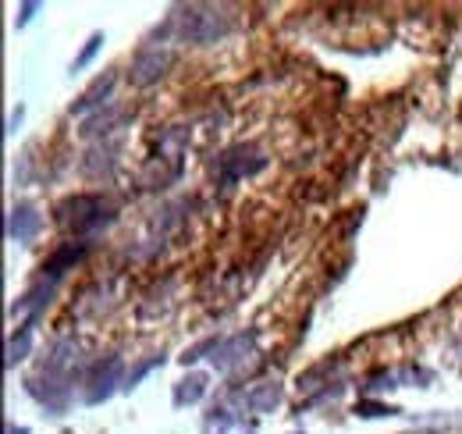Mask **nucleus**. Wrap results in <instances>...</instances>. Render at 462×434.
Wrapping results in <instances>:
<instances>
[{"instance_id":"16","label":"nucleus","mask_w":462,"mask_h":434,"mask_svg":"<svg viewBox=\"0 0 462 434\" xmlns=\"http://www.w3.org/2000/svg\"><path fill=\"white\" fill-rule=\"evenodd\" d=\"M231 427V413L227 409H210L206 423H203V434H227Z\"/></svg>"},{"instance_id":"2","label":"nucleus","mask_w":462,"mask_h":434,"mask_svg":"<svg viewBox=\"0 0 462 434\" xmlns=\"http://www.w3.org/2000/svg\"><path fill=\"white\" fill-rule=\"evenodd\" d=\"M110 221H114V213L103 206L100 196H89V192L68 196V199L57 206V224L68 228V231H75V235H89V231H96V228H107Z\"/></svg>"},{"instance_id":"18","label":"nucleus","mask_w":462,"mask_h":434,"mask_svg":"<svg viewBox=\"0 0 462 434\" xmlns=\"http://www.w3.org/2000/svg\"><path fill=\"white\" fill-rule=\"evenodd\" d=\"M366 388H370V391H384V388H398V374H373V377L366 381Z\"/></svg>"},{"instance_id":"9","label":"nucleus","mask_w":462,"mask_h":434,"mask_svg":"<svg viewBox=\"0 0 462 434\" xmlns=\"http://www.w3.org/2000/svg\"><path fill=\"white\" fill-rule=\"evenodd\" d=\"M75 356H78V345H75V338H57V342L50 345V352H46V363H43V370H46V374H60V377H64V370L75 363Z\"/></svg>"},{"instance_id":"10","label":"nucleus","mask_w":462,"mask_h":434,"mask_svg":"<svg viewBox=\"0 0 462 434\" xmlns=\"http://www.w3.org/2000/svg\"><path fill=\"white\" fill-rule=\"evenodd\" d=\"M277 402H281V384H277V381H263V384H256V388L245 395L249 413H270Z\"/></svg>"},{"instance_id":"5","label":"nucleus","mask_w":462,"mask_h":434,"mask_svg":"<svg viewBox=\"0 0 462 434\" xmlns=\"http://www.w3.org/2000/svg\"><path fill=\"white\" fill-rule=\"evenodd\" d=\"M117 377H121V359H117V356H110L107 363H96L92 374H89V395H85V402H89V406L103 402V398L114 391Z\"/></svg>"},{"instance_id":"20","label":"nucleus","mask_w":462,"mask_h":434,"mask_svg":"<svg viewBox=\"0 0 462 434\" xmlns=\"http://www.w3.org/2000/svg\"><path fill=\"white\" fill-rule=\"evenodd\" d=\"M156 363H160V356H153V359H149V363H142L135 374H128V377H124V388H135V384H139V381H142V377H146V374H149Z\"/></svg>"},{"instance_id":"6","label":"nucleus","mask_w":462,"mask_h":434,"mask_svg":"<svg viewBox=\"0 0 462 434\" xmlns=\"http://www.w3.org/2000/svg\"><path fill=\"white\" fill-rule=\"evenodd\" d=\"M252 345H256V331H249V334H231V338H224L217 349H213V366H220V370H231L235 363H242L249 352H252Z\"/></svg>"},{"instance_id":"13","label":"nucleus","mask_w":462,"mask_h":434,"mask_svg":"<svg viewBox=\"0 0 462 434\" xmlns=\"http://www.w3.org/2000/svg\"><path fill=\"white\" fill-rule=\"evenodd\" d=\"M32 327H36V320H28V324H21V331L7 342V366H14L18 359H25V352H28V345H32Z\"/></svg>"},{"instance_id":"1","label":"nucleus","mask_w":462,"mask_h":434,"mask_svg":"<svg viewBox=\"0 0 462 434\" xmlns=\"http://www.w3.org/2000/svg\"><path fill=\"white\" fill-rule=\"evenodd\" d=\"M171 28L178 32L181 43L213 46L231 32V14H227V7L192 4V7H178V14H171Z\"/></svg>"},{"instance_id":"8","label":"nucleus","mask_w":462,"mask_h":434,"mask_svg":"<svg viewBox=\"0 0 462 434\" xmlns=\"http://www.w3.org/2000/svg\"><path fill=\"white\" fill-rule=\"evenodd\" d=\"M85 253H89V242H64L60 249H53V253L43 260V274H50V277H60L68 267L82 263V260H85Z\"/></svg>"},{"instance_id":"19","label":"nucleus","mask_w":462,"mask_h":434,"mask_svg":"<svg viewBox=\"0 0 462 434\" xmlns=\"http://www.w3.org/2000/svg\"><path fill=\"white\" fill-rule=\"evenodd\" d=\"M217 345H220L217 338H206V342H199L195 349H185V356H181V363H195V359H199L203 352H210V349H217Z\"/></svg>"},{"instance_id":"7","label":"nucleus","mask_w":462,"mask_h":434,"mask_svg":"<svg viewBox=\"0 0 462 434\" xmlns=\"http://www.w3.org/2000/svg\"><path fill=\"white\" fill-rule=\"evenodd\" d=\"M39 228H43V217L36 213L32 203H18V206L11 210V217H7V235H11L14 242H32V238L39 235Z\"/></svg>"},{"instance_id":"11","label":"nucleus","mask_w":462,"mask_h":434,"mask_svg":"<svg viewBox=\"0 0 462 434\" xmlns=\"http://www.w3.org/2000/svg\"><path fill=\"white\" fill-rule=\"evenodd\" d=\"M110 89H114V75H100L85 92H82V100L78 103H71V114H85V110H92V107H100L107 96H110Z\"/></svg>"},{"instance_id":"3","label":"nucleus","mask_w":462,"mask_h":434,"mask_svg":"<svg viewBox=\"0 0 462 434\" xmlns=\"http://www.w3.org/2000/svg\"><path fill=\"white\" fill-rule=\"evenodd\" d=\"M171 64H174V53H171L167 46H160V43H146V46L131 57V71H128V78H131V85L146 89V85H153L156 78H163Z\"/></svg>"},{"instance_id":"4","label":"nucleus","mask_w":462,"mask_h":434,"mask_svg":"<svg viewBox=\"0 0 462 434\" xmlns=\"http://www.w3.org/2000/svg\"><path fill=\"white\" fill-rule=\"evenodd\" d=\"M263 164H267V160H263V153L242 142V146H231V149H224V153H220L217 171H220V181H224V185H231V181H238V178L256 174Z\"/></svg>"},{"instance_id":"12","label":"nucleus","mask_w":462,"mask_h":434,"mask_svg":"<svg viewBox=\"0 0 462 434\" xmlns=\"http://www.w3.org/2000/svg\"><path fill=\"white\" fill-rule=\"evenodd\" d=\"M203 391H206V377H203V374H188V377L178 381V388H174V406H192V402L203 398Z\"/></svg>"},{"instance_id":"15","label":"nucleus","mask_w":462,"mask_h":434,"mask_svg":"<svg viewBox=\"0 0 462 434\" xmlns=\"http://www.w3.org/2000/svg\"><path fill=\"white\" fill-rule=\"evenodd\" d=\"M50 295H53V285H36V288H28V292L11 306V313H21V309H28V306H43V302H50Z\"/></svg>"},{"instance_id":"14","label":"nucleus","mask_w":462,"mask_h":434,"mask_svg":"<svg viewBox=\"0 0 462 434\" xmlns=\"http://www.w3.org/2000/svg\"><path fill=\"white\" fill-rule=\"evenodd\" d=\"M394 413H402V409H398V406H387V402H377V398H359V402H355V416H362V420L394 416Z\"/></svg>"},{"instance_id":"21","label":"nucleus","mask_w":462,"mask_h":434,"mask_svg":"<svg viewBox=\"0 0 462 434\" xmlns=\"http://www.w3.org/2000/svg\"><path fill=\"white\" fill-rule=\"evenodd\" d=\"M7 434H28L25 427H7Z\"/></svg>"},{"instance_id":"17","label":"nucleus","mask_w":462,"mask_h":434,"mask_svg":"<svg viewBox=\"0 0 462 434\" xmlns=\"http://www.w3.org/2000/svg\"><path fill=\"white\" fill-rule=\"evenodd\" d=\"M100 43H103V36H100V32H96V36H89V43H85V50L78 53V60H75V68H71V71H82V68L92 60V53L100 50Z\"/></svg>"}]
</instances>
